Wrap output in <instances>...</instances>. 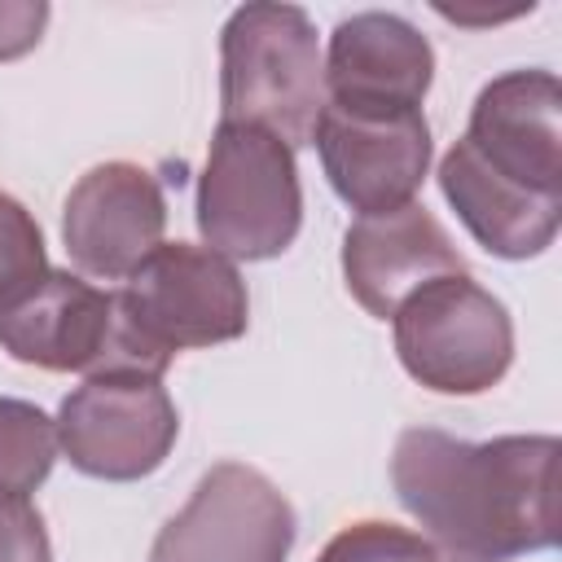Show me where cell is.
I'll use <instances>...</instances> for the list:
<instances>
[{"instance_id": "1", "label": "cell", "mask_w": 562, "mask_h": 562, "mask_svg": "<svg viewBox=\"0 0 562 562\" xmlns=\"http://www.w3.org/2000/svg\"><path fill=\"white\" fill-rule=\"evenodd\" d=\"M558 439L487 443L408 426L391 452V487L448 562H514L558 544Z\"/></svg>"}, {"instance_id": "2", "label": "cell", "mask_w": 562, "mask_h": 562, "mask_svg": "<svg viewBox=\"0 0 562 562\" xmlns=\"http://www.w3.org/2000/svg\"><path fill=\"white\" fill-rule=\"evenodd\" d=\"M325 53L299 4L255 0L220 35V123L263 127L290 149L316 140L325 114Z\"/></svg>"}, {"instance_id": "3", "label": "cell", "mask_w": 562, "mask_h": 562, "mask_svg": "<svg viewBox=\"0 0 562 562\" xmlns=\"http://www.w3.org/2000/svg\"><path fill=\"white\" fill-rule=\"evenodd\" d=\"M303 224L299 162L263 127L220 123L198 180V233L206 250L246 263L290 250Z\"/></svg>"}, {"instance_id": "4", "label": "cell", "mask_w": 562, "mask_h": 562, "mask_svg": "<svg viewBox=\"0 0 562 562\" xmlns=\"http://www.w3.org/2000/svg\"><path fill=\"white\" fill-rule=\"evenodd\" d=\"M123 329L154 364H171L176 351L233 342L250 325V299L237 268L189 241H162L114 294Z\"/></svg>"}, {"instance_id": "5", "label": "cell", "mask_w": 562, "mask_h": 562, "mask_svg": "<svg viewBox=\"0 0 562 562\" xmlns=\"http://www.w3.org/2000/svg\"><path fill=\"white\" fill-rule=\"evenodd\" d=\"M391 325L404 373L435 395H483L514 360V321L470 272L422 285Z\"/></svg>"}, {"instance_id": "6", "label": "cell", "mask_w": 562, "mask_h": 562, "mask_svg": "<svg viewBox=\"0 0 562 562\" xmlns=\"http://www.w3.org/2000/svg\"><path fill=\"white\" fill-rule=\"evenodd\" d=\"M180 413L158 373L110 369L83 378L57 408V448L66 461L105 483L154 474L176 448Z\"/></svg>"}, {"instance_id": "7", "label": "cell", "mask_w": 562, "mask_h": 562, "mask_svg": "<svg viewBox=\"0 0 562 562\" xmlns=\"http://www.w3.org/2000/svg\"><path fill=\"white\" fill-rule=\"evenodd\" d=\"M0 347L13 360L48 373H167L123 329L110 290H97L92 281L57 268H48L31 290L0 307Z\"/></svg>"}, {"instance_id": "8", "label": "cell", "mask_w": 562, "mask_h": 562, "mask_svg": "<svg viewBox=\"0 0 562 562\" xmlns=\"http://www.w3.org/2000/svg\"><path fill=\"white\" fill-rule=\"evenodd\" d=\"M299 522L281 487L241 461L211 465L162 522L149 562H285Z\"/></svg>"}, {"instance_id": "9", "label": "cell", "mask_w": 562, "mask_h": 562, "mask_svg": "<svg viewBox=\"0 0 562 562\" xmlns=\"http://www.w3.org/2000/svg\"><path fill=\"white\" fill-rule=\"evenodd\" d=\"M312 145L334 193L356 215L408 206L430 167V123L422 110H347L325 101Z\"/></svg>"}, {"instance_id": "10", "label": "cell", "mask_w": 562, "mask_h": 562, "mask_svg": "<svg viewBox=\"0 0 562 562\" xmlns=\"http://www.w3.org/2000/svg\"><path fill=\"white\" fill-rule=\"evenodd\" d=\"M167 198L140 162H97L75 180L61 206V241L70 263L97 281H127L140 259L162 246Z\"/></svg>"}, {"instance_id": "11", "label": "cell", "mask_w": 562, "mask_h": 562, "mask_svg": "<svg viewBox=\"0 0 562 562\" xmlns=\"http://www.w3.org/2000/svg\"><path fill=\"white\" fill-rule=\"evenodd\" d=\"M496 176L562 198V83L553 70H505L474 97L461 136Z\"/></svg>"}, {"instance_id": "12", "label": "cell", "mask_w": 562, "mask_h": 562, "mask_svg": "<svg viewBox=\"0 0 562 562\" xmlns=\"http://www.w3.org/2000/svg\"><path fill=\"white\" fill-rule=\"evenodd\" d=\"M457 272H465V259L422 202L382 215H356V224L342 233V281L351 299L378 321H391L422 285Z\"/></svg>"}, {"instance_id": "13", "label": "cell", "mask_w": 562, "mask_h": 562, "mask_svg": "<svg viewBox=\"0 0 562 562\" xmlns=\"http://www.w3.org/2000/svg\"><path fill=\"white\" fill-rule=\"evenodd\" d=\"M435 79L430 40L400 13H351L325 53V97L347 110H422Z\"/></svg>"}, {"instance_id": "14", "label": "cell", "mask_w": 562, "mask_h": 562, "mask_svg": "<svg viewBox=\"0 0 562 562\" xmlns=\"http://www.w3.org/2000/svg\"><path fill=\"white\" fill-rule=\"evenodd\" d=\"M439 189L470 237L496 259H536L558 237L562 198H544L496 176L470 154L465 140L439 158Z\"/></svg>"}, {"instance_id": "15", "label": "cell", "mask_w": 562, "mask_h": 562, "mask_svg": "<svg viewBox=\"0 0 562 562\" xmlns=\"http://www.w3.org/2000/svg\"><path fill=\"white\" fill-rule=\"evenodd\" d=\"M57 461V422L26 404L0 395V496L26 501Z\"/></svg>"}, {"instance_id": "16", "label": "cell", "mask_w": 562, "mask_h": 562, "mask_svg": "<svg viewBox=\"0 0 562 562\" xmlns=\"http://www.w3.org/2000/svg\"><path fill=\"white\" fill-rule=\"evenodd\" d=\"M316 562H448L422 531L382 522V518H364L342 527Z\"/></svg>"}, {"instance_id": "17", "label": "cell", "mask_w": 562, "mask_h": 562, "mask_svg": "<svg viewBox=\"0 0 562 562\" xmlns=\"http://www.w3.org/2000/svg\"><path fill=\"white\" fill-rule=\"evenodd\" d=\"M44 272H48V255L35 215L18 198L0 193V307L13 303L22 290H31Z\"/></svg>"}, {"instance_id": "18", "label": "cell", "mask_w": 562, "mask_h": 562, "mask_svg": "<svg viewBox=\"0 0 562 562\" xmlns=\"http://www.w3.org/2000/svg\"><path fill=\"white\" fill-rule=\"evenodd\" d=\"M0 562H53V544L35 505L0 496Z\"/></svg>"}, {"instance_id": "19", "label": "cell", "mask_w": 562, "mask_h": 562, "mask_svg": "<svg viewBox=\"0 0 562 562\" xmlns=\"http://www.w3.org/2000/svg\"><path fill=\"white\" fill-rule=\"evenodd\" d=\"M48 4L44 0H0V61L31 53L44 40Z\"/></svg>"}]
</instances>
